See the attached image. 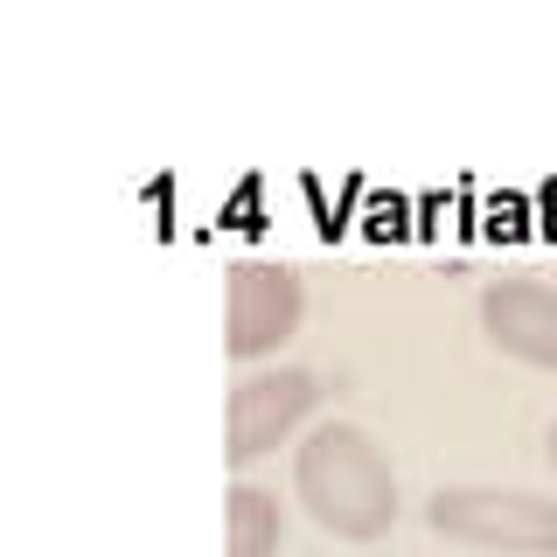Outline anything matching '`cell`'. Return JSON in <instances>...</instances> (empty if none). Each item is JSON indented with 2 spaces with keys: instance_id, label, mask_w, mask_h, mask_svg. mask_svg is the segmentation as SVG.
I'll use <instances>...</instances> for the list:
<instances>
[{
  "instance_id": "cell-6",
  "label": "cell",
  "mask_w": 557,
  "mask_h": 557,
  "mask_svg": "<svg viewBox=\"0 0 557 557\" xmlns=\"http://www.w3.org/2000/svg\"><path fill=\"white\" fill-rule=\"evenodd\" d=\"M278 536H286V516H278V495L265 487H231V557H272Z\"/></svg>"
},
{
  "instance_id": "cell-7",
  "label": "cell",
  "mask_w": 557,
  "mask_h": 557,
  "mask_svg": "<svg viewBox=\"0 0 557 557\" xmlns=\"http://www.w3.org/2000/svg\"><path fill=\"white\" fill-rule=\"evenodd\" d=\"M544 453H550V467H557V418H550V440H544Z\"/></svg>"
},
{
  "instance_id": "cell-5",
  "label": "cell",
  "mask_w": 557,
  "mask_h": 557,
  "mask_svg": "<svg viewBox=\"0 0 557 557\" xmlns=\"http://www.w3.org/2000/svg\"><path fill=\"white\" fill-rule=\"evenodd\" d=\"M481 335L502 356L530 362V370H557V286H544V278H495L481 293Z\"/></svg>"
},
{
  "instance_id": "cell-2",
  "label": "cell",
  "mask_w": 557,
  "mask_h": 557,
  "mask_svg": "<svg viewBox=\"0 0 557 557\" xmlns=\"http://www.w3.org/2000/svg\"><path fill=\"white\" fill-rule=\"evenodd\" d=\"M425 522L446 544H474L502 557H557V502L530 487H440Z\"/></svg>"
},
{
  "instance_id": "cell-4",
  "label": "cell",
  "mask_w": 557,
  "mask_h": 557,
  "mask_svg": "<svg viewBox=\"0 0 557 557\" xmlns=\"http://www.w3.org/2000/svg\"><path fill=\"white\" fill-rule=\"evenodd\" d=\"M321 405V376L313 370H258V376H244L237 391H231V460H258V453H272L278 440H286L300 418Z\"/></svg>"
},
{
  "instance_id": "cell-3",
  "label": "cell",
  "mask_w": 557,
  "mask_h": 557,
  "mask_svg": "<svg viewBox=\"0 0 557 557\" xmlns=\"http://www.w3.org/2000/svg\"><path fill=\"white\" fill-rule=\"evenodd\" d=\"M300 313H307L300 272L278 265V258H244L231 272V327H223V348H231L237 362H258V356H272L278 342H293Z\"/></svg>"
},
{
  "instance_id": "cell-1",
  "label": "cell",
  "mask_w": 557,
  "mask_h": 557,
  "mask_svg": "<svg viewBox=\"0 0 557 557\" xmlns=\"http://www.w3.org/2000/svg\"><path fill=\"white\" fill-rule=\"evenodd\" d=\"M293 487H300L307 516L321 530L348 536V544H370L397 522V474L383 460V446L348 418H327V425L307 432L300 460H293Z\"/></svg>"
}]
</instances>
